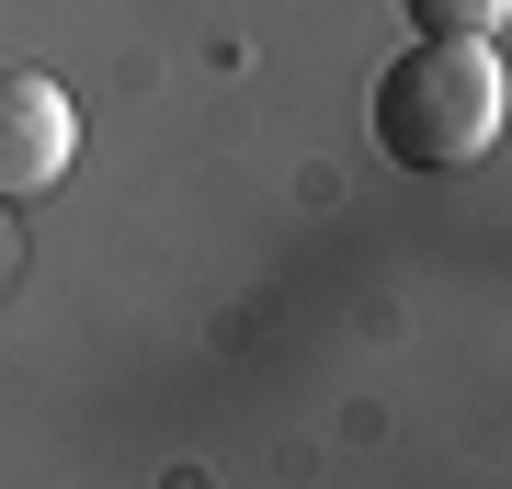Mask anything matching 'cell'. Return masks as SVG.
Here are the masks:
<instances>
[{"label": "cell", "mask_w": 512, "mask_h": 489, "mask_svg": "<svg viewBox=\"0 0 512 489\" xmlns=\"http://www.w3.org/2000/svg\"><path fill=\"white\" fill-rule=\"evenodd\" d=\"M501 137V57L490 35H421L376 80V148L399 171H467Z\"/></svg>", "instance_id": "obj_1"}, {"label": "cell", "mask_w": 512, "mask_h": 489, "mask_svg": "<svg viewBox=\"0 0 512 489\" xmlns=\"http://www.w3.org/2000/svg\"><path fill=\"white\" fill-rule=\"evenodd\" d=\"M69 160H80V103L46 69H0V205L57 194Z\"/></svg>", "instance_id": "obj_2"}, {"label": "cell", "mask_w": 512, "mask_h": 489, "mask_svg": "<svg viewBox=\"0 0 512 489\" xmlns=\"http://www.w3.org/2000/svg\"><path fill=\"white\" fill-rule=\"evenodd\" d=\"M410 23H421V35H501L512 0H410Z\"/></svg>", "instance_id": "obj_3"}, {"label": "cell", "mask_w": 512, "mask_h": 489, "mask_svg": "<svg viewBox=\"0 0 512 489\" xmlns=\"http://www.w3.org/2000/svg\"><path fill=\"white\" fill-rule=\"evenodd\" d=\"M0 273H12V262H0Z\"/></svg>", "instance_id": "obj_4"}]
</instances>
